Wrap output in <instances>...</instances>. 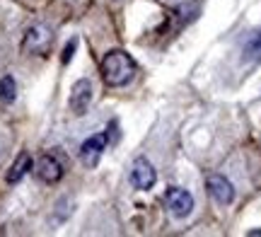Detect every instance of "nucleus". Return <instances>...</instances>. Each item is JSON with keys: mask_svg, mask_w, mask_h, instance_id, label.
Wrapping results in <instances>:
<instances>
[{"mask_svg": "<svg viewBox=\"0 0 261 237\" xmlns=\"http://www.w3.org/2000/svg\"><path fill=\"white\" fill-rule=\"evenodd\" d=\"M133 73H136V63L121 48H114V51H109L102 58V80L109 87L126 85L130 77H133Z\"/></svg>", "mask_w": 261, "mask_h": 237, "instance_id": "f257e3e1", "label": "nucleus"}, {"mask_svg": "<svg viewBox=\"0 0 261 237\" xmlns=\"http://www.w3.org/2000/svg\"><path fill=\"white\" fill-rule=\"evenodd\" d=\"M51 44H54L51 29L44 27V24H34V27L27 29L24 41H22V48H24L27 54H34V56H46Z\"/></svg>", "mask_w": 261, "mask_h": 237, "instance_id": "f03ea898", "label": "nucleus"}, {"mask_svg": "<svg viewBox=\"0 0 261 237\" xmlns=\"http://www.w3.org/2000/svg\"><path fill=\"white\" fill-rule=\"evenodd\" d=\"M165 203H167L169 213L174 218H187L189 213L194 210V196L187 189H181V187H169L165 191Z\"/></svg>", "mask_w": 261, "mask_h": 237, "instance_id": "7ed1b4c3", "label": "nucleus"}, {"mask_svg": "<svg viewBox=\"0 0 261 237\" xmlns=\"http://www.w3.org/2000/svg\"><path fill=\"white\" fill-rule=\"evenodd\" d=\"M155 181H158V172L152 167V162L145 157H138L130 167V184L140 191H148L155 187Z\"/></svg>", "mask_w": 261, "mask_h": 237, "instance_id": "20e7f679", "label": "nucleus"}, {"mask_svg": "<svg viewBox=\"0 0 261 237\" xmlns=\"http://www.w3.org/2000/svg\"><path fill=\"white\" fill-rule=\"evenodd\" d=\"M90 102H92V83L83 77V80H77L70 90V99H68V104H70V112L75 116H83L87 114V109H90Z\"/></svg>", "mask_w": 261, "mask_h": 237, "instance_id": "39448f33", "label": "nucleus"}, {"mask_svg": "<svg viewBox=\"0 0 261 237\" xmlns=\"http://www.w3.org/2000/svg\"><path fill=\"white\" fill-rule=\"evenodd\" d=\"M205 189H208V194H211L220 206H227V203H232V199H234L232 184L225 179L223 174H208V177H205Z\"/></svg>", "mask_w": 261, "mask_h": 237, "instance_id": "423d86ee", "label": "nucleus"}, {"mask_svg": "<svg viewBox=\"0 0 261 237\" xmlns=\"http://www.w3.org/2000/svg\"><path fill=\"white\" fill-rule=\"evenodd\" d=\"M104 150H107V133H94V136H90V138L80 145V160H83L87 167H94V165L99 162Z\"/></svg>", "mask_w": 261, "mask_h": 237, "instance_id": "0eeeda50", "label": "nucleus"}, {"mask_svg": "<svg viewBox=\"0 0 261 237\" xmlns=\"http://www.w3.org/2000/svg\"><path fill=\"white\" fill-rule=\"evenodd\" d=\"M63 165L58 162V157H54V155H41L37 162V177L41 181H46V184H56V181H61V177H63Z\"/></svg>", "mask_w": 261, "mask_h": 237, "instance_id": "6e6552de", "label": "nucleus"}, {"mask_svg": "<svg viewBox=\"0 0 261 237\" xmlns=\"http://www.w3.org/2000/svg\"><path fill=\"white\" fill-rule=\"evenodd\" d=\"M32 170V155L29 152H19L17 160L12 162V167L8 170V184H17L19 179H24V174Z\"/></svg>", "mask_w": 261, "mask_h": 237, "instance_id": "1a4fd4ad", "label": "nucleus"}, {"mask_svg": "<svg viewBox=\"0 0 261 237\" xmlns=\"http://www.w3.org/2000/svg\"><path fill=\"white\" fill-rule=\"evenodd\" d=\"M15 97H17V85H15V77H12V75L0 77V102H3V104H10V102H15Z\"/></svg>", "mask_w": 261, "mask_h": 237, "instance_id": "9d476101", "label": "nucleus"}, {"mask_svg": "<svg viewBox=\"0 0 261 237\" xmlns=\"http://www.w3.org/2000/svg\"><path fill=\"white\" fill-rule=\"evenodd\" d=\"M244 56L261 63V32H256V34H252V37L247 39V44H244Z\"/></svg>", "mask_w": 261, "mask_h": 237, "instance_id": "9b49d317", "label": "nucleus"}, {"mask_svg": "<svg viewBox=\"0 0 261 237\" xmlns=\"http://www.w3.org/2000/svg\"><path fill=\"white\" fill-rule=\"evenodd\" d=\"M75 46H77V39H70L68 44H65V48H63V56H61V63H68L70 58H73V51H75Z\"/></svg>", "mask_w": 261, "mask_h": 237, "instance_id": "f8f14e48", "label": "nucleus"}, {"mask_svg": "<svg viewBox=\"0 0 261 237\" xmlns=\"http://www.w3.org/2000/svg\"><path fill=\"white\" fill-rule=\"evenodd\" d=\"M249 235H254V237H261V230H252Z\"/></svg>", "mask_w": 261, "mask_h": 237, "instance_id": "ddd939ff", "label": "nucleus"}]
</instances>
